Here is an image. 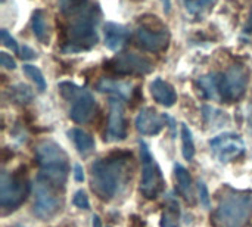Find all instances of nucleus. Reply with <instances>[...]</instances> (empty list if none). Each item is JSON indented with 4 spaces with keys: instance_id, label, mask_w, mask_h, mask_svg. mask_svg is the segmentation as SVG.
Here are the masks:
<instances>
[{
    "instance_id": "obj_1",
    "label": "nucleus",
    "mask_w": 252,
    "mask_h": 227,
    "mask_svg": "<svg viewBox=\"0 0 252 227\" xmlns=\"http://www.w3.org/2000/svg\"><path fill=\"white\" fill-rule=\"evenodd\" d=\"M128 154H115L92 164V191L102 201H111L127 179Z\"/></svg>"
},
{
    "instance_id": "obj_2",
    "label": "nucleus",
    "mask_w": 252,
    "mask_h": 227,
    "mask_svg": "<svg viewBox=\"0 0 252 227\" xmlns=\"http://www.w3.org/2000/svg\"><path fill=\"white\" fill-rule=\"evenodd\" d=\"M35 158L40 167L38 177L49 182L56 189L63 188L69 173L68 155L52 140H43L35 148Z\"/></svg>"
},
{
    "instance_id": "obj_3",
    "label": "nucleus",
    "mask_w": 252,
    "mask_h": 227,
    "mask_svg": "<svg viewBox=\"0 0 252 227\" xmlns=\"http://www.w3.org/2000/svg\"><path fill=\"white\" fill-rule=\"evenodd\" d=\"M99 9L97 6H86L81 12L71 16V25L68 28V41L65 52H81L92 49L97 37Z\"/></svg>"
},
{
    "instance_id": "obj_4",
    "label": "nucleus",
    "mask_w": 252,
    "mask_h": 227,
    "mask_svg": "<svg viewBox=\"0 0 252 227\" xmlns=\"http://www.w3.org/2000/svg\"><path fill=\"white\" fill-rule=\"evenodd\" d=\"M252 216V196L247 192L224 194L213 214L216 227H245Z\"/></svg>"
},
{
    "instance_id": "obj_5",
    "label": "nucleus",
    "mask_w": 252,
    "mask_h": 227,
    "mask_svg": "<svg viewBox=\"0 0 252 227\" xmlns=\"http://www.w3.org/2000/svg\"><path fill=\"white\" fill-rule=\"evenodd\" d=\"M58 87L62 97L66 99L68 102H72L69 118L77 124H86L92 118L96 108V100L93 95L89 90L81 89L69 81H62L59 83Z\"/></svg>"
},
{
    "instance_id": "obj_6",
    "label": "nucleus",
    "mask_w": 252,
    "mask_h": 227,
    "mask_svg": "<svg viewBox=\"0 0 252 227\" xmlns=\"http://www.w3.org/2000/svg\"><path fill=\"white\" fill-rule=\"evenodd\" d=\"M30 194V182L25 171L1 173L0 179V207L15 210L19 207Z\"/></svg>"
},
{
    "instance_id": "obj_7",
    "label": "nucleus",
    "mask_w": 252,
    "mask_h": 227,
    "mask_svg": "<svg viewBox=\"0 0 252 227\" xmlns=\"http://www.w3.org/2000/svg\"><path fill=\"white\" fill-rule=\"evenodd\" d=\"M140 160H142V179H140V192L148 199H155L164 189V177L161 168L158 167L155 158L152 157L148 145L139 142Z\"/></svg>"
},
{
    "instance_id": "obj_8",
    "label": "nucleus",
    "mask_w": 252,
    "mask_h": 227,
    "mask_svg": "<svg viewBox=\"0 0 252 227\" xmlns=\"http://www.w3.org/2000/svg\"><path fill=\"white\" fill-rule=\"evenodd\" d=\"M55 186H52L49 182L37 177V183H35V196H34V207H32V213L41 219V220H49L53 216H56L61 210V199L56 194Z\"/></svg>"
},
{
    "instance_id": "obj_9",
    "label": "nucleus",
    "mask_w": 252,
    "mask_h": 227,
    "mask_svg": "<svg viewBox=\"0 0 252 227\" xmlns=\"http://www.w3.org/2000/svg\"><path fill=\"white\" fill-rule=\"evenodd\" d=\"M106 66L118 75H146L154 69V64L148 58L130 52L114 56Z\"/></svg>"
},
{
    "instance_id": "obj_10",
    "label": "nucleus",
    "mask_w": 252,
    "mask_h": 227,
    "mask_svg": "<svg viewBox=\"0 0 252 227\" xmlns=\"http://www.w3.org/2000/svg\"><path fill=\"white\" fill-rule=\"evenodd\" d=\"M134 37L137 46L151 53L165 50L170 43V34L162 25L152 27L151 24H142L136 28Z\"/></svg>"
},
{
    "instance_id": "obj_11",
    "label": "nucleus",
    "mask_w": 252,
    "mask_h": 227,
    "mask_svg": "<svg viewBox=\"0 0 252 227\" xmlns=\"http://www.w3.org/2000/svg\"><path fill=\"white\" fill-rule=\"evenodd\" d=\"M248 86V74L242 66H232L226 74L221 75L220 83V95L226 102L239 100L247 90Z\"/></svg>"
},
{
    "instance_id": "obj_12",
    "label": "nucleus",
    "mask_w": 252,
    "mask_h": 227,
    "mask_svg": "<svg viewBox=\"0 0 252 227\" xmlns=\"http://www.w3.org/2000/svg\"><path fill=\"white\" fill-rule=\"evenodd\" d=\"M210 148L220 162H230L245 152V143L241 136L224 133L210 140Z\"/></svg>"
},
{
    "instance_id": "obj_13",
    "label": "nucleus",
    "mask_w": 252,
    "mask_h": 227,
    "mask_svg": "<svg viewBox=\"0 0 252 227\" xmlns=\"http://www.w3.org/2000/svg\"><path fill=\"white\" fill-rule=\"evenodd\" d=\"M127 137V126L124 117V106L123 102L117 99H111L109 102V123H108V142H120Z\"/></svg>"
},
{
    "instance_id": "obj_14",
    "label": "nucleus",
    "mask_w": 252,
    "mask_h": 227,
    "mask_svg": "<svg viewBox=\"0 0 252 227\" xmlns=\"http://www.w3.org/2000/svg\"><path fill=\"white\" fill-rule=\"evenodd\" d=\"M165 117H161L155 109L152 108H143L136 117L134 126L136 130L143 136H155L161 133V130L165 126Z\"/></svg>"
},
{
    "instance_id": "obj_15",
    "label": "nucleus",
    "mask_w": 252,
    "mask_h": 227,
    "mask_svg": "<svg viewBox=\"0 0 252 227\" xmlns=\"http://www.w3.org/2000/svg\"><path fill=\"white\" fill-rule=\"evenodd\" d=\"M128 30L117 22H106L103 27V40H105V46L112 50L117 52L120 50L128 40Z\"/></svg>"
},
{
    "instance_id": "obj_16",
    "label": "nucleus",
    "mask_w": 252,
    "mask_h": 227,
    "mask_svg": "<svg viewBox=\"0 0 252 227\" xmlns=\"http://www.w3.org/2000/svg\"><path fill=\"white\" fill-rule=\"evenodd\" d=\"M149 90H151V95L155 99V102L162 106L170 108L177 102V95H176L174 87L170 83L164 81L162 78L154 80L149 86Z\"/></svg>"
},
{
    "instance_id": "obj_17",
    "label": "nucleus",
    "mask_w": 252,
    "mask_h": 227,
    "mask_svg": "<svg viewBox=\"0 0 252 227\" xmlns=\"http://www.w3.org/2000/svg\"><path fill=\"white\" fill-rule=\"evenodd\" d=\"M97 90L102 93H111L115 95L120 99H128L131 95V84L118 81V80H109V78H102L97 83Z\"/></svg>"
},
{
    "instance_id": "obj_18",
    "label": "nucleus",
    "mask_w": 252,
    "mask_h": 227,
    "mask_svg": "<svg viewBox=\"0 0 252 227\" xmlns=\"http://www.w3.org/2000/svg\"><path fill=\"white\" fill-rule=\"evenodd\" d=\"M221 75H223V74L214 72V74L204 75V77H201V78L198 80V86H199L201 92L204 93V96H205L207 99L217 100V99L221 97V95H220Z\"/></svg>"
},
{
    "instance_id": "obj_19",
    "label": "nucleus",
    "mask_w": 252,
    "mask_h": 227,
    "mask_svg": "<svg viewBox=\"0 0 252 227\" xmlns=\"http://www.w3.org/2000/svg\"><path fill=\"white\" fill-rule=\"evenodd\" d=\"M174 173H176V180H177V188L179 192L182 194V196L188 201V202H193V191H192V179L189 171L180 165L176 164L174 165Z\"/></svg>"
},
{
    "instance_id": "obj_20",
    "label": "nucleus",
    "mask_w": 252,
    "mask_h": 227,
    "mask_svg": "<svg viewBox=\"0 0 252 227\" xmlns=\"http://www.w3.org/2000/svg\"><path fill=\"white\" fill-rule=\"evenodd\" d=\"M68 134L72 139V142H74L78 154L89 155V154L93 152V149H94V140H93L92 134H89L87 131H84L81 129H72Z\"/></svg>"
},
{
    "instance_id": "obj_21",
    "label": "nucleus",
    "mask_w": 252,
    "mask_h": 227,
    "mask_svg": "<svg viewBox=\"0 0 252 227\" xmlns=\"http://www.w3.org/2000/svg\"><path fill=\"white\" fill-rule=\"evenodd\" d=\"M179 219H180L179 202L174 198H168V202L165 204V210L162 213L161 227H179Z\"/></svg>"
},
{
    "instance_id": "obj_22",
    "label": "nucleus",
    "mask_w": 252,
    "mask_h": 227,
    "mask_svg": "<svg viewBox=\"0 0 252 227\" xmlns=\"http://www.w3.org/2000/svg\"><path fill=\"white\" fill-rule=\"evenodd\" d=\"M31 25H32L35 38L46 44L47 43V27H46V16H44L43 10H35L32 13Z\"/></svg>"
},
{
    "instance_id": "obj_23",
    "label": "nucleus",
    "mask_w": 252,
    "mask_h": 227,
    "mask_svg": "<svg viewBox=\"0 0 252 227\" xmlns=\"http://www.w3.org/2000/svg\"><path fill=\"white\" fill-rule=\"evenodd\" d=\"M182 151L186 161H192L195 157V143L190 129L186 124H182Z\"/></svg>"
},
{
    "instance_id": "obj_24",
    "label": "nucleus",
    "mask_w": 252,
    "mask_h": 227,
    "mask_svg": "<svg viewBox=\"0 0 252 227\" xmlns=\"http://www.w3.org/2000/svg\"><path fill=\"white\" fill-rule=\"evenodd\" d=\"M216 3V0H183V4L188 10L189 15L192 16H199L204 12H207L213 4Z\"/></svg>"
},
{
    "instance_id": "obj_25",
    "label": "nucleus",
    "mask_w": 252,
    "mask_h": 227,
    "mask_svg": "<svg viewBox=\"0 0 252 227\" xmlns=\"http://www.w3.org/2000/svg\"><path fill=\"white\" fill-rule=\"evenodd\" d=\"M204 111V118H205V123L208 126H217V127H221L223 121H229L226 112H221L220 109L217 108H213V106H204L202 108Z\"/></svg>"
},
{
    "instance_id": "obj_26",
    "label": "nucleus",
    "mask_w": 252,
    "mask_h": 227,
    "mask_svg": "<svg viewBox=\"0 0 252 227\" xmlns=\"http://www.w3.org/2000/svg\"><path fill=\"white\" fill-rule=\"evenodd\" d=\"M89 6V0H59L61 12L66 16H74Z\"/></svg>"
},
{
    "instance_id": "obj_27",
    "label": "nucleus",
    "mask_w": 252,
    "mask_h": 227,
    "mask_svg": "<svg viewBox=\"0 0 252 227\" xmlns=\"http://www.w3.org/2000/svg\"><path fill=\"white\" fill-rule=\"evenodd\" d=\"M22 69H24L25 75H27L28 78H31V81L35 83V86H37V89H38L40 92H44V90H46V80H44L41 71H40L37 66L27 64V65L22 66Z\"/></svg>"
},
{
    "instance_id": "obj_28",
    "label": "nucleus",
    "mask_w": 252,
    "mask_h": 227,
    "mask_svg": "<svg viewBox=\"0 0 252 227\" xmlns=\"http://www.w3.org/2000/svg\"><path fill=\"white\" fill-rule=\"evenodd\" d=\"M10 95L18 103H28L32 99V92L27 84H18L10 89Z\"/></svg>"
},
{
    "instance_id": "obj_29",
    "label": "nucleus",
    "mask_w": 252,
    "mask_h": 227,
    "mask_svg": "<svg viewBox=\"0 0 252 227\" xmlns=\"http://www.w3.org/2000/svg\"><path fill=\"white\" fill-rule=\"evenodd\" d=\"M0 40L3 43V46H6L7 49H10L13 53H19V47H18V43L16 40L7 32V30H0Z\"/></svg>"
},
{
    "instance_id": "obj_30",
    "label": "nucleus",
    "mask_w": 252,
    "mask_h": 227,
    "mask_svg": "<svg viewBox=\"0 0 252 227\" xmlns=\"http://www.w3.org/2000/svg\"><path fill=\"white\" fill-rule=\"evenodd\" d=\"M72 204L77 208H81V210H89L90 208V202H89V198H87L84 191H77L75 192V195L72 198Z\"/></svg>"
},
{
    "instance_id": "obj_31",
    "label": "nucleus",
    "mask_w": 252,
    "mask_h": 227,
    "mask_svg": "<svg viewBox=\"0 0 252 227\" xmlns=\"http://www.w3.org/2000/svg\"><path fill=\"white\" fill-rule=\"evenodd\" d=\"M198 189H199L201 204H202L205 208H210V207H211V199H210V194H208L207 185H205L204 182H199V183H198Z\"/></svg>"
},
{
    "instance_id": "obj_32",
    "label": "nucleus",
    "mask_w": 252,
    "mask_h": 227,
    "mask_svg": "<svg viewBox=\"0 0 252 227\" xmlns=\"http://www.w3.org/2000/svg\"><path fill=\"white\" fill-rule=\"evenodd\" d=\"M0 64H1V66H4L6 69H15V68H16L15 59H13L10 55H7L6 52H0Z\"/></svg>"
},
{
    "instance_id": "obj_33",
    "label": "nucleus",
    "mask_w": 252,
    "mask_h": 227,
    "mask_svg": "<svg viewBox=\"0 0 252 227\" xmlns=\"http://www.w3.org/2000/svg\"><path fill=\"white\" fill-rule=\"evenodd\" d=\"M74 179L78 183L84 182V170H83V167L80 164H75L74 165Z\"/></svg>"
},
{
    "instance_id": "obj_34",
    "label": "nucleus",
    "mask_w": 252,
    "mask_h": 227,
    "mask_svg": "<svg viewBox=\"0 0 252 227\" xmlns=\"http://www.w3.org/2000/svg\"><path fill=\"white\" fill-rule=\"evenodd\" d=\"M21 56L24 58V59H34V58H37V53L32 50V49H30L28 46H24L22 47V50H21Z\"/></svg>"
},
{
    "instance_id": "obj_35",
    "label": "nucleus",
    "mask_w": 252,
    "mask_h": 227,
    "mask_svg": "<svg viewBox=\"0 0 252 227\" xmlns=\"http://www.w3.org/2000/svg\"><path fill=\"white\" fill-rule=\"evenodd\" d=\"M162 3H164L165 13H170V10H171V0H162Z\"/></svg>"
},
{
    "instance_id": "obj_36",
    "label": "nucleus",
    "mask_w": 252,
    "mask_h": 227,
    "mask_svg": "<svg viewBox=\"0 0 252 227\" xmlns=\"http://www.w3.org/2000/svg\"><path fill=\"white\" fill-rule=\"evenodd\" d=\"M93 227H102V222L99 219V216H93Z\"/></svg>"
},
{
    "instance_id": "obj_37",
    "label": "nucleus",
    "mask_w": 252,
    "mask_h": 227,
    "mask_svg": "<svg viewBox=\"0 0 252 227\" xmlns=\"http://www.w3.org/2000/svg\"><path fill=\"white\" fill-rule=\"evenodd\" d=\"M248 123H250V127H251L252 130V105L251 108H250V112H248Z\"/></svg>"
},
{
    "instance_id": "obj_38",
    "label": "nucleus",
    "mask_w": 252,
    "mask_h": 227,
    "mask_svg": "<svg viewBox=\"0 0 252 227\" xmlns=\"http://www.w3.org/2000/svg\"><path fill=\"white\" fill-rule=\"evenodd\" d=\"M251 25H252V10H251Z\"/></svg>"
}]
</instances>
